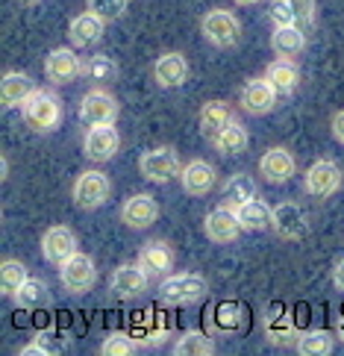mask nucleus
Instances as JSON below:
<instances>
[{"label":"nucleus","mask_w":344,"mask_h":356,"mask_svg":"<svg viewBox=\"0 0 344 356\" xmlns=\"http://www.w3.org/2000/svg\"><path fill=\"white\" fill-rule=\"evenodd\" d=\"M24 124L30 127L33 133H54L62 124V100L56 92H47V88H35L27 97V104L21 106Z\"/></svg>","instance_id":"nucleus-1"},{"label":"nucleus","mask_w":344,"mask_h":356,"mask_svg":"<svg viewBox=\"0 0 344 356\" xmlns=\"http://www.w3.org/2000/svg\"><path fill=\"white\" fill-rule=\"evenodd\" d=\"M156 295L168 307H188V303H200L209 295V283L200 274H171L159 283Z\"/></svg>","instance_id":"nucleus-2"},{"label":"nucleus","mask_w":344,"mask_h":356,"mask_svg":"<svg viewBox=\"0 0 344 356\" xmlns=\"http://www.w3.org/2000/svg\"><path fill=\"white\" fill-rule=\"evenodd\" d=\"M200 33L215 47H236L241 42V21L229 9H209L200 18Z\"/></svg>","instance_id":"nucleus-3"},{"label":"nucleus","mask_w":344,"mask_h":356,"mask_svg":"<svg viewBox=\"0 0 344 356\" xmlns=\"http://www.w3.org/2000/svg\"><path fill=\"white\" fill-rule=\"evenodd\" d=\"M180 171H183V162L171 145L145 150L142 159H138V174L150 183H171L174 177H180Z\"/></svg>","instance_id":"nucleus-4"},{"label":"nucleus","mask_w":344,"mask_h":356,"mask_svg":"<svg viewBox=\"0 0 344 356\" xmlns=\"http://www.w3.org/2000/svg\"><path fill=\"white\" fill-rule=\"evenodd\" d=\"M59 283L68 295H85L92 291L97 283V268H95V259L88 253L76 250L71 259H65L59 265Z\"/></svg>","instance_id":"nucleus-5"},{"label":"nucleus","mask_w":344,"mask_h":356,"mask_svg":"<svg viewBox=\"0 0 344 356\" xmlns=\"http://www.w3.org/2000/svg\"><path fill=\"white\" fill-rule=\"evenodd\" d=\"M109 195H112V183H109V177L104 171H83L74 180V188H71L74 203L85 212L100 209L109 200Z\"/></svg>","instance_id":"nucleus-6"},{"label":"nucleus","mask_w":344,"mask_h":356,"mask_svg":"<svg viewBox=\"0 0 344 356\" xmlns=\"http://www.w3.org/2000/svg\"><path fill=\"white\" fill-rule=\"evenodd\" d=\"M118 100L115 95L104 92V88H92V92H85L83 100H80V121L85 127H95V124H115L118 121Z\"/></svg>","instance_id":"nucleus-7"},{"label":"nucleus","mask_w":344,"mask_h":356,"mask_svg":"<svg viewBox=\"0 0 344 356\" xmlns=\"http://www.w3.org/2000/svg\"><path fill=\"white\" fill-rule=\"evenodd\" d=\"M121 150V136L115 124H95L85 130L83 138V154L92 162H109Z\"/></svg>","instance_id":"nucleus-8"},{"label":"nucleus","mask_w":344,"mask_h":356,"mask_svg":"<svg viewBox=\"0 0 344 356\" xmlns=\"http://www.w3.org/2000/svg\"><path fill=\"white\" fill-rule=\"evenodd\" d=\"M303 188L312 197H329L341 188V168L333 159H318L309 165V171L303 177Z\"/></svg>","instance_id":"nucleus-9"},{"label":"nucleus","mask_w":344,"mask_h":356,"mask_svg":"<svg viewBox=\"0 0 344 356\" xmlns=\"http://www.w3.org/2000/svg\"><path fill=\"white\" fill-rule=\"evenodd\" d=\"M150 286V274L142 268V265H118L109 277V291L121 300H133V298H142Z\"/></svg>","instance_id":"nucleus-10"},{"label":"nucleus","mask_w":344,"mask_h":356,"mask_svg":"<svg viewBox=\"0 0 344 356\" xmlns=\"http://www.w3.org/2000/svg\"><path fill=\"white\" fill-rule=\"evenodd\" d=\"M271 230L286 238V241H297L309 233V221H306V212L297 207L295 200H283L274 207V218H271Z\"/></svg>","instance_id":"nucleus-11"},{"label":"nucleus","mask_w":344,"mask_h":356,"mask_svg":"<svg viewBox=\"0 0 344 356\" xmlns=\"http://www.w3.org/2000/svg\"><path fill=\"white\" fill-rule=\"evenodd\" d=\"M277 88L268 83V77H253L241 86V95H238V104L247 115H268L274 106H277Z\"/></svg>","instance_id":"nucleus-12"},{"label":"nucleus","mask_w":344,"mask_h":356,"mask_svg":"<svg viewBox=\"0 0 344 356\" xmlns=\"http://www.w3.org/2000/svg\"><path fill=\"white\" fill-rule=\"evenodd\" d=\"M83 74V62L71 47H54L44 59V77L54 86L74 83Z\"/></svg>","instance_id":"nucleus-13"},{"label":"nucleus","mask_w":344,"mask_h":356,"mask_svg":"<svg viewBox=\"0 0 344 356\" xmlns=\"http://www.w3.org/2000/svg\"><path fill=\"white\" fill-rule=\"evenodd\" d=\"M259 174L268 183L283 186L297 174V162H295V156H291L288 147H268L262 154V159H259Z\"/></svg>","instance_id":"nucleus-14"},{"label":"nucleus","mask_w":344,"mask_h":356,"mask_svg":"<svg viewBox=\"0 0 344 356\" xmlns=\"http://www.w3.org/2000/svg\"><path fill=\"white\" fill-rule=\"evenodd\" d=\"M180 183H183V192L191 197H206L215 183H218V171L215 165L206 159H191L188 165H183L180 171Z\"/></svg>","instance_id":"nucleus-15"},{"label":"nucleus","mask_w":344,"mask_h":356,"mask_svg":"<svg viewBox=\"0 0 344 356\" xmlns=\"http://www.w3.org/2000/svg\"><path fill=\"white\" fill-rule=\"evenodd\" d=\"M121 221L130 227V230H147L159 221V203L153 195L138 192L133 197H126V203L121 207Z\"/></svg>","instance_id":"nucleus-16"},{"label":"nucleus","mask_w":344,"mask_h":356,"mask_svg":"<svg viewBox=\"0 0 344 356\" xmlns=\"http://www.w3.org/2000/svg\"><path fill=\"white\" fill-rule=\"evenodd\" d=\"M203 233H206V238L215 241V245H229V241H236L238 233H241L238 212L221 203L218 209H212L206 215V221H203Z\"/></svg>","instance_id":"nucleus-17"},{"label":"nucleus","mask_w":344,"mask_h":356,"mask_svg":"<svg viewBox=\"0 0 344 356\" xmlns=\"http://www.w3.org/2000/svg\"><path fill=\"white\" fill-rule=\"evenodd\" d=\"M42 253H44V259L54 265H62L65 259H71L76 253V236L71 227H65V224L47 227L42 236Z\"/></svg>","instance_id":"nucleus-18"},{"label":"nucleus","mask_w":344,"mask_h":356,"mask_svg":"<svg viewBox=\"0 0 344 356\" xmlns=\"http://www.w3.org/2000/svg\"><path fill=\"white\" fill-rule=\"evenodd\" d=\"M153 80L159 83V88H177L188 80V59L177 50H168L162 54L156 62H153Z\"/></svg>","instance_id":"nucleus-19"},{"label":"nucleus","mask_w":344,"mask_h":356,"mask_svg":"<svg viewBox=\"0 0 344 356\" xmlns=\"http://www.w3.org/2000/svg\"><path fill=\"white\" fill-rule=\"evenodd\" d=\"M174 259H177V253L174 248L168 245V241H147V245L138 250V265L150 274V277H165V274H171L174 268Z\"/></svg>","instance_id":"nucleus-20"},{"label":"nucleus","mask_w":344,"mask_h":356,"mask_svg":"<svg viewBox=\"0 0 344 356\" xmlns=\"http://www.w3.org/2000/svg\"><path fill=\"white\" fill-rule=\"evenodd\" d=\"M106 30V18H100L97 12L85 9L83 15H76L68 27V39L74 47H88V44H97L100 35Z\"/></svg>","instance_id":"nucleus-21"},{"label":"nucleus","mask_w":344,"mask_h":356,"mask_svg":"<svg viewBox=\"0 0 344 356\" xmlns=\"http://www.w3.org/2000/svg\"><path fill=\"white\" fill-rule=\"evenodd\" d=\"M35 92L30 74L24 71H6L0 80V97H3V109H21L27 104V97Z\"/></svg>","instance_id":"nucleus-22"},{"label":"nucleus","mask_w":344,"mask_h":356,"mask_svg":"<svg viewBox=\"0 0 344 356\" xmlns=\"http://www.w3.org/2000/svg\"><path fill=\"white\" fill-rule=\"evenodd\" d=\"M262 327H265L268 341H271V345H279V348L297 345V339H300L295 321H291V315L283 312V309H277V312L271 309V312H268V315L262 318Z\"/></svg>","instance_id":"nucleus-23"},{"label":"nucleus","mask_w":344,"mask_h":356,"mask_svg":"<svg viewBox=\"0 0 344 356\" xmlns=\"http://www.w3.org/2000/svg\"><path fill=\"white\" fill-rule=\"evenodd\" d=\"M271 50L283 59H297L306 50V30L300 24H288V27H274L271 33Z\"/></svg>","instance_id":"nucleus-24"},{"label":"nucleus","mask_w":344,"mask_h":356,"mask_svg":"<svg viewBox=\"0 0 344 356\" xmlns=\"http://www.w3.org/2000/svg\"><path fill=\"white\" fill-rule=\"evenodd\" d=\"M265 77H268V83L277 88L279 97L295 95L297 86H300V71H297V65H295V59H283V56L274 59L271 65L265 68Z\"/></svg>","instance_id":"nucleus-25"},{"label":"nucleus","mask_w":344,"mask_h":356,"mask_svg":"<svg viewBox=\"0 0 344 356\" xmlns=\"http://www.w3.org/2000/svg\"><path fill=\"white\" fill-rule=\"evenodd\" d=\"M236 212H238L241 230H247V233H262V230H268V227H271V218H274V209L268 207L265 200H259V197L241 203Z\"/></svg>","instance_id":"nucleus-26"},{"label":"nucleus","mask_w":344,"mask_h":356,"mask_svg":"<svg viewBox=\"0 0 344 356\" xmlns=\"http://www.w3.org/2000/svg\"><path fill=\"white\" fill-rule=\"evenodd\" d=\"M221 195H224V197H221L224 207L238 209L241 203H247V200H253V197H259V186H256V180H253V177H247V174H236V177H229V180L224 183V192H221Z\"/></svg>","instance_id":"nucleus-27"},{"label":"nucleus","mask_w":344,"mask_h":356,"mask_svg":"<svg viewBox=\"0 0 344 356\" xmlns=\"http://www.w3.org/2000/svg\"><path fill=\"white\" fill-rule=\"evenodd\" d=\"M233 121V109H229V104H224V100H209V104H203L200 109V133L209 138L218 136L224 127Z\"/></svg>","instance_id":"nucleus-28"},{"label":"nucleus","mask_w":344,"mask_h":356,"mask_svg":"<svg viewBox=\"0 0 344 356\" xmlns=\"http://www.w3.org/2000/svg\"><path fill=\"white\" fill-rule=\"evenodd\" d=\"M212 145H215V150H218V154H224V156H238L241 150L247 147V130H245V124H238V121L233 118L218 136L212 138Z\"/></svg>","instance_id":"nucleus-29"},{"label":"nucleus","mask_w":344,"mask_h":356,"mask_svg":"<svg viewBox=\"0 0 344 356\" xmlns=\"http://www.w3.org/2000/svg\"><path fill=\"white\" fill-rule=\"evenodd\" d=\"M83 77L92 80L97 86H106V83H115L118 80V62L106 54H95L83 62Z\"/></svg>","instance_id":"nucleus-30"},{"label":"nucleus","mask_w":344,"mask_h":356,"mask_svg":"<svg viewBox=\"0 0 344 356\" xmlns=\"http://www.w3.org/2000/svg\"><path fill=\"white\" fill-rule=\"evenodd\" d=\"M12 300H15L21 309H38V307H44V303H50V289H47L44 280L27 277V283L15 291Z\"/></svg>","instance_id":"nucleus-31"},{"label":"nucleus","mask_w":344,"mask_h":356,"mask_svg":"<svg viewBox=\"0 0 344 356\" xmlns=\"http://www.w3.org/2000/svg\"><path fill=\"white\" fill-rule=\"evenodd\" d=\"M336 339L338 336H333L329 330H306L297 339V350L303 356H327V353H333Z\"/></svg>","instance_id":"nucleus-32"},{"label":"nucleus","mask_w":344,"mask_h":356,"mask_svg":"<svg viewBox=\"0 0 344 356\" xmlns=\"http://www.w3.org/2000/svg\"><path fill=\"white\" fill-rule=\"evenodd\" d=\"M174 353L177 356H212L215 341L206 333H200V330H188V333H183L180 339H177Z\"/></svg>","instance_id":"nucleus-33"},{"label":"nucleus","mask_w":344,"mask_h":356,"mask_svg":"<svg viewBox=\"0 0 344 356\" xmlns=\"http://www.w3.org/2000/svg\"><path fill=\"white\" fill-rule=\"evenodd\" d=\"M27 283V268L18 259H3L0 265V289H3V298H15V291Z\"/></svg>","instance_id":"nucleus-34"},{"label":"nucleus","mask_w":344,"mask_h":356,"mask_svg":"<svg viewBox=\"0 0 344 356\" xmlns=\"http://www.w3.org/2000/svg\"><path fill=\"white\" fill-rule=\"evenodd\" d=\"M100 353L104 356H130L136 353V339L126 333H109L100 345Z\"/></svg>","instance_id":"nucleus-35"},{"label":"nucleus","mask_w":344,"mask_h":356,"mask_svg":"<svg viewBox=\"0 0 344 356\" xmlns=\"http://www.w3.org/2000/svg\"><path fill=\"white\" fill-rule=\"evenodd\" d=\"M126 6H130V0H85V9L97 12V15H100V18H106V21H118V18H124Z\"/></svg>","instance_id":"nucleus-36"},{"label":"nucleus","mask_w":344,"mask_h":356,"mask_svg":"<svg viewBox=\"0 0 344 356\" xmlns=\"http://www.w3.org/2000/svg\"><path fill=\"white\" fill-rule=\"evenodd\" d=\"M271 24L274 27H288V24H297L295 18V9H291V0H274L271 3Z\"/></svg>","instance_id":"nucleus-37"},{"label":"nucleus","mask_w":344,"mask_h":356,"mask_svg":"<svg viewBox=\"0 0 344 356\" xmlns=\"http://www.w3.org/2000/svg\"><path fill=\"white\" fill-rule=\"evenodd\" d=\"M50 339H54L50 333H38L33 345L21 348V356H33V353H59V350H62V341H59V345H54Z\"/></svg>","instance_id":"nucleus-38"},{"label":"nucleus","mask_w":344,"mask_h":356,"mask_svg":"<svg viewBox=\"0 0 344 356\" xmlns=\"http://www.w3.org/2000/svg\"><path fill=\"white\" fill-rule=\"evenodd\" d=\"M291 9H295V18L303 30L315 24V0H291Z\"/></svg>","instance_id":"nucleus-39"},{"label":"nucleus","mask_w":344,"mask_h":356,"mask_svg":"<svg viewBox=\"0 0 344 356\" xmlns=\"http://www.w3.org/2000/svg\"><path fill=\"white\" fill-rule=\"evenodd\" d=\"M215 321H218L221 330H229V327L236 330L241 324V312H238V307H229V303H224V307L215 309Z\"/></svg>","instance_id":"nucleus-40"},{"label":"nucleus","mask_w":344,"mask_h":356,"mask_svg":"<svg viewBox=\"0 0 344 356\" xmlns=\"http://www.w3.org/2000/svg\"><path fill=\"white\" fill-rule=\"evenodd\" d=\"M329 127H333V136H336V142L344 145V109H338L333 121H329Z\"/></svg>","instance_id":"nucleus-41"},{"label":"nucleus","mask_w":344,"mask_h":356,"mask_svg":"<svg viewBox=\"0 0 344 356\" xmlns=\"http://www.w3.org/2000/svg\"><path fill=\"white\" fill-rule=\"evenodd\" d=\"M333 286L338 291H344V259L336 262V268H333Z\"/></svg>","instance_id":"nucleus-42"},{"label":"nucleus","mask_w":344,"mask_h":356,"mask_svg":"<svg viewBox=\"0 0 344 356\" xmlns=\"http://www.w3.org/2000/svg\"><path fill=\"white\" fill-rule=\"evenodd\" d=\"M336 336H338V339L344 341V315H341L338 321H336Z\"/></svg>","instance_id":"nucleus-43"},{"label":"nucleus","mask_w":344,"mask_h":356,"mask_svg":"<svg viewBox=\"0 0 344 356\" xmlns=\"http://www.w3.org/2000/svg\"><path fill=\"white\" fill-rule=\"evenodd\" d=\"M238 6H253V3H259V0H236Z\"/></svg>","instance_id":"nucleus-44"},{"label":"nucleus","mask_w":344,"mask_h":356,"mask_svg":"<svg viewBox=\"0 0 344 356\" xmlns=\"http://www.w3.org/2000/svg\"><path fill=\"white\" fill-rule=\"evenodd\" d=\"M18 3H24V6H33V3H38V0H18Z\"/></svg>","instance_id":"nucleus-45"}]
</instances>
